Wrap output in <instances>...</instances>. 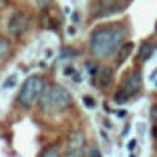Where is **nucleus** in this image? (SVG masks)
<instances>
[{"mask_svg": "<svg viewBox=\"0 0 157 157\" xmlns=\"http://www.w3.org/2000/svg\"><path fill=\"white\" fill-rule=\"evenodd\" d=\"M83 105L89 107V109H95V107H97V103H95V99H93L91 95H85V97H83Z\"/></svg>", "mask_w": 157, "mask_h": 157, "instance_id": "nucleus-15", "label": "nucleus"}, {"mask_svg": "<svg viewBox=\"0 0 157 157\" xmlns=\"http://www.w3.org/2000/svg\"><path fill=\"white\" fill-rule=\"evenodd\" d=\"M89 157H101V151H99L97 145H91V149H89Z\"/></svg>", "mask_w": 157, "mask_h": 157, "instance_id": "nucleus-17", "label": "nucleus"}, {"mask_svg": "<svg viewBox=\"0 0 157 157\" xmlns=\"http://www.w3.org/2000/svg\"><path fill=\"white\" fill-rule=\"evenodd\" d=\"M135 147H137V141L133 139V141H129V151H131V153H135Z\"/></svg>", "mask_w": 157, "mask_h": 157, "instance_id": "nucleus-18", "label": "nucleus"}, {"mask_svg": "<svg viewBox=\"0 0 157 157\" xmlns=\"http://www.w3.org/2000/svg\"><path fill=\"white\" fill-rule=\"evenodd\" d=\"M28 26H30V20H28V16L22 10H16L8 18V33L12 34V36H22L28 30Z\"/></svg>", "mask_w": 157, "mask_h": 157, "instance_id": "nucleus-6", "label": "nucleus"}, {"mask_svg": "<svg viewBox=\"0 0 157 157\" xmlns=\"http://www.w3.org/2000/svg\"><path fill=\"white\" fill-rule=\"evenodd\" d=\"M157 51V42L153 40V38H145L141 44H139V51H137V63L141 65V63H147L149 59H151L153 55H155Z\"/></svg>", "mask_w": 157, "mask_h": 157, "instance_id": "nucleus-9", "label": "nucleus"}, {"mask_svg": "<svg viewBox=\"0 0 157 157\" xmlns=\"http://www.w3.org/2000/svg\"><path fill=\"white\" fill-rule=\"evenodd\" d=\"M155 34H157V22H155Z\"/></svg>", "mask_w": 157, "mask_h": 157, "instance_id": "nucleus-20", "label": "nucleus"}, {"mask_svg": "<svg viewBox=\"0 0 157 157\" xmlns=\"http://www.w3.org/2000/svg\"><path fill=\"white\" fill-rule=\"evenodd\" d=\"M46 91V83L40 75H30L26 77L22 85H20V91L16 95V105L20 109H33L36 103H40L42 95Z\"/></svg>", "mask_w": 157, "mask_h": 157, "instance_id": "nucleus-2", "label": "nucleus"}, {"mask_svg": "<svg viewBox=\"0 0 157 157\" xmlns=\"http://www.w3.org/2000/svg\"><path fill=\"white\" fill-rule=\"evenodd\" d=\"M113 81H115V69L109 65H103V67H99V73L93 83L97 85L99 89H109L113 85Z\"/></svg>", "mask_w": 157, "mask_h": 157, "instance_id": "nucleus-8", "label": "nucleus"}, {"mask_svg": "<svg viewBox=\"0 0 157 157\" xmlns=\"http://www.w3.org/2000/svg\"><path fill=\"white\" fill-rule=\"evenodd\" d=\"M16 78H18L16 75H10V77H8V78L4 81V85H2V89H12L14 85H16Z\"/></svg>", "mask_w": 157, "mask_h": 157, "instance_id": "nucleus-14", "label": "nucleus"}, {"mask_svg": "<svg viewBox=\"0 0 157 157\" xmlns=\"http://www.w3.org/2000/svg\"><path fill=\"white\" fill-rule=\"evenodd\" d=\"M125 2H121V0H103L101 6H99V10H95V18H107V16H113V14L121 12V10L125 8Z\"/></svg>", "mask_w": 157, "mask_h": 157, "instance_id": "nucleus-7", "label": "nucleus"}, {"mask_svg": "<svg viewBox=\"0 0 157 157\" xmlns=\"http://www.w3.org/2000/svg\"><path fill=\"white\" fill-rule=\"evenodd\" d=\"M38 157H63V153H60V149L56 145H48V147H44L40 151Z\"/></svg>", "mask_w": 157, "mask_h": 157, "instance_id": "nucleus-12", "label": "nucleus"}, {"mask_svg": "<svg viewBox=\"0 0 157 157\" xmlns=\"http://www.w3.org/2000/svg\"><path fill=\"white\" fill-rule=\"evenodd\" d=\"M89 149L91 145L87 143V135L81 129L71 131L65 145V157H89Z\"/></svg>", "mask_w": 157, "mask_h": 157, "instance_id": "nucleus-5", "label": "nucleus"}, {"mask_svg": "<svg viewBox=\"0 0 157 157\" xmlns=\"http://www.w3.org/2000/svg\"><path fill=\"white\" fill-rule=\"evenodd\" d=\"M38 105H40V109L44 113H51V115L52 113H60V111H65L67 107H71V93L63 85L46 87Z\"/></svg>", "mask_w": 157, "mask_h": 157, "instance_id": "nucleus-4", "label": "nucleus"}, {"mask_svg": "<svg viewBox=\"0 0 157 157\" xmlns=\"http://www.w3.org/2000/svg\"><path fill=\"white\" fill-rule=\"evenodd\" d=\"M10 55H12V42L0 34V60H6Z\"/></svg>", "mask_w": 157, "mask_h": 157, "instance_id": "nucleus-11", "label": "nucleus"}, {"mask_svg": "<svg viewBox=\"0 0 157 157\" xmlns=\"http://www.w3.org/2000/svg\"><path fill=\"white\" fill-rule=\"evenodd\" d=\"M155 153H157V149H155Z\"/></svg>", "mask_w": 157, "mask_h": 157, "instance_id": "nucleus-22", "label": "nucleus"}, {"mask_svg": "<svg viewBox=\"0 0 157 157\" xmlns=\"http://www.w3.org/2000/svg\"><path fill=\"white\" fill-rule=\"evenodd\" d=\"M8 4V0H0V8H2V6H6Z\"/></svg>", "mask_w": 157, "mask_h": 157, "instance_id": "nucleus-19", "label": "nucleus"}, {"mask_svg": "<svg viewBox=\"0 0 157 157\" xmlns=\"http://www.w3.org/2000/svg\"><path fill=\"white\" fill-rule=\"evenodd\" d=\"M133 48H135V46H133V42H125V44L121 46V51L117 52V65H123L125 60H127V59L131 56Z\"/></svg>", "mask_w": 157, "mask_h": 157, "instance_id": "nucleus-10", "label": "nucleus"}, {"mask_svg": "<svg viewBox=\"0 0 157 157\" xmlns=\"http://www.w3.org/2000/svg\"><path fill=\"white\" fill-rule=\"evenodd\" d=\"M129 26L125 22H107L97 26L89 38V51L95 59H111L117 56L121 46L127 40Z\"/></svg>", "mask_w": 157, "mask_h": 157, "instance_id": "nucleus-1", "label": "nucleus"}, {"mask_svg": "<svg viewBox=\"0 0 157 157\" xmlns=\"http://www.w3.org/2000/svg\"><path fill=\"white\" fill-rule=\"evenodd\" d=\"M141 91H143V73L137 67V69H131L129 73L123 75L117 91L113 93V101L117 105H123L127 101H133Z\"/></svg>", "mask_w": 157, "mask_h": 157, "instance_id": "nucleus-3", "label": "nucleus"}, {"mask_svg": "<svg viewBox=\"0 0 157 157\" xmlns=\"http://www.w3.org/2000/svg\"><path fill=\"white\" fill-rule=\"evenodd\" d=\"M151 125H153V137L157 139V105L151 107Z\"/></svg>", "mask_w": 157, "mask_h": 157, "instance_id": "nucleus-13", "label": "nucleus"}, {"mask_svg": "<svg viewBox=\"0 0 157 157\" xmlns=\"http://www.w3.org/2000/svg\"><path fill=\"white\" fill-rule=\"evenodd\" d=\"M131 157H137V155H135V153H131Z\"/></svg>", "mask_w": 157, "mask_h": 157, "instance_id": "nucleus-21", "label": "nucleus"}, {"mask_svg": "<svg viewBox=\"0 0 157 157\" xmlns=\"http://www.w3.org/2000/svg\"><path fill=\"white\" fill-rule=\"evenodd\" d=\"M34 4L38 6V8H48V6H51V0H34Z\"/></svg>", "mask_w": 157, "mask_h": 157, "instance_id": "nucleus-16", "label": "nucleus"}]
</instances>
